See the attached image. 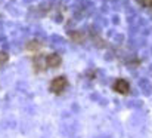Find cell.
Returning a JSON list of instances; mask_svg holds the SVG:
<instances>
[{
  "label": "cell",
  "instance_id": "cell-1",
  "mask_svg": "<svg viewBox=\"0 0 152 138\" xmlns=\"http://www.w3.org/2000/svg\"><path fill=\"white\" fill-rule=\"evenodd\" d=\"M66 85H68L66 77L65 76H58V77H55L50 82V91L53 93H61V92L65 91Z\"/></svg>",
  "mask_w": 152,
  "mask_h": 138
},
{
  "label": "cell",
  "instance_id": "cell-2",
  "mask_svg": "<svg viewBox=\"0 0 152 138\" xmlns=\"http://www.w3.org/2000/svg\"><path fill=\"white\" fill-rule=\"evenodd\" d=\"M114 91L118 92V93H121V95H127L129 91H130V85H129V82L127 80H124V79H117L115 82H114Z\"/></svg>",
  "mask_w": 152,
  "mask_h": 138
},
{
  "label": "cell",
  "instance_id": "cell-3",
  "mask_svg": "<svg viewBox=\"0 0 152 138\" xmlns=\"http://www.w3.org/2000/svg\"><path fill=\"white\" fill-rule=\"evenodd\" d=\"M61 62H62V58H61L59 53H50V55L46 58V65H49V67H52V68L59 67Z\"/></svg>",
  "mask_w": 152,
  "mask_h": 138
},
{
  "label": "cell",
  "instance_id": "cell-4",
  "mask_svg": "<svg viewBox=\"0 0 152 138\" xmlns=\"http://www.w3.org/2000/svg\"><path fill=\"white\" fill-rule=\"evenodd\" d=\"M69 39L72 40V42H75V43H80V42H84V36H83V33H78V31H71L69 33Z\"/></svg>",
  "mask_w": 152,
  "mask_h": 138
},
{
  "label": "cell",
  "instance_id": "cell-5",
  "mask_svg": "<svg viewBox=\"0 0 152 138\" xmlns=\"http://www.w3.org/2000/svg\"><path fill=\"white\" fill-rule=\"evenodd\" d=\"M42 47V42L40 40H31V42H28L27 45H25V49L27 50H37V49H40Z\"/></svg>",
  "mask_w": 152,
  "mask_h": 138
},
{
  "label": "cell",
  "instance_id": "cell-6",
  "mask_svg": "<svg viewBox=\"0 0 152 138\" xmlns=\"http://www.w3.org/2000/svg\"><path fill=\"white\" fill-rule=\"evenodd\" d=\"M9 59V55L6 53V52H3V50H0V65H3L6 61Z\"/></svg>",
  "mask_w": 152,
  "mask_h": 138
},
{
  "label": "cell",
  "instance_id": "cell-7",
  "mask_svg": "<svg viewBox=\"0 0 152 138\" xmlns=\"http://www.w3.org/2000/svg\"><path fill=\"white\" fill-rule=\"evenodd\" d=\"M142 6H145V7H151L152 6V0H137Z\"/></svg>",
  "mask_w": 152,
  "mask_h": 138
}]
</instances>
